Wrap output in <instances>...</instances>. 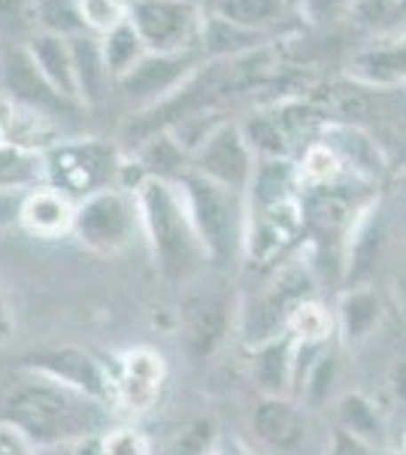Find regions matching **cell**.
<instances>
[{"mask_svg": "<svg viewBox=\"0 0 406 455\" xmlns=\"http://www.w3.org/2000/svg\"><path fill=\"white\" fill-rule=\"evenodd\" d=\"M255 377L267 392H279L288 379V347L285 343H270L258 352L255 358Z\"/></svg>", "mask_w": 406, "mask_h": 455, "instance_id": "4dcf8cb0", "label": "cell"}, {"mask_svg": "<svg viewBox=\"0 0 406 455\" xmlns=\"http://www.w3.org/2000/svg\"><path fill=\"white\" fill-rule=\"evenodd\" d=\"M79 10L88 31L103 36L131 19V0H79Z\"/></svg>", "mask_w": 406, "mask_h": 455, "instance_id": "f1b7e54d", "label": "cell"}, {"mask_svg": "<svg viewBox=\"0 0 406 455\" xmlns=\"http://www.w3.org/2000/svg\"><path fill=\"white\" fill-rule=\"evenodd\" d=\"M21 201H25L21 192H0V228H6L12 219L21 216Z\"/></svg>", "mask_w": 406, "mask_h": 455, "instance_id": "ab89813d", "label": "cell"}, {"mask_svg": "<svg viewBox=\"0 0 406 455\" xmlns=\"http://www.w3.org/2000/svg\"><path fill=\"white\" fill-rule=\"evenodd\" d=\"M46 176V158L0 140V192H21Z\"/></svg>", "mask_w": 406, "mask_h": 455, "instance_id": "7402d4cb", "label": "cell"}, {"mask_svg": "<svg viewBox=\"0 0 406 455\" xmlns=\"http://www.w3.org/2000/svg\"><path fill=\"white\" fill-rule=\"evenodd\" d=\"M391 388H394L397 398L406 403V362H401L394 371H391Z\"/></svg>", "mask_w": 406, "mask_h": 455, "instance_id": "60d3db41", "label": "cell"}, {"mask_svg": "<svg viewBox=\"0 0 406 455\" xmlns=\"http://www.w3.org/2000/svg\"><path fill=\"white\" fill-rule=\"evenodd\" d=\"M161 379H164V364L161 355L149 349H134L124 355V371L119 379V398L128 410H146L158 398Z\"/></svg>", "mask_w": 406, "mask_h": 455, "instance_id": "5bb4252c", "label": "cell"}, {"mask_svg": "<svg viewBox=\"0 0 406 455\" xmlns=\"http://www.w3.org/2000/svg\"><path fill=\"white\" fill-rule=\"evenodd\" d=\"M306 291H309V276L304 270H285V274L270 285L267 295L261 298L252 322L261 331H273L288 313H294L304 304Z\"/></svg>", "mask_w": 406, "mask_h": 455, "instance_id": "44dd1931", "label": "cell"}, {"mask_svg": "<svg viewBox=\"0 0 406 455\" xmlns=\"http://www.w3.org/2000/svg\"><path fill=\"white\" fill-rule=\"evenodd\" d=\"M46 176L52 188L73 197H92L109 188L115 171H119V156L103 140H73L52 146L46 152Z\"/></svg>", "mask_w": 406, "mask_h": 455, "instance_id": "5b68a950", "label": "cell"}, {"mask_svg": "<svg viewBox=\"0 0 406 455\" xmlns=\"http://www.w3.org/2000/svg\"><path fill=\"white\" fill-rule=\"evenodd\" d=\"M176 188L186 201L203 252H210L216 261L231 259L240 240V192L206 180L191 167L176 176Z\"/></svg>", "mask_w": 406, "mask_h": 455, "instance_id": "3957f363", "label": "cell"}, {"mask_svg": "<svg viewBox=\"0 0 406 455\" xmlns=\"http://www.w3.org/2000/svg\"><path fill=\"white\" fill-rule=\"evenodd\" d=\"M330 455H376L370 450V443H364V440L352 437L349 431L339 428L334 435V450H330Z\"/></svg>", "mask_w": 406, "mask_h": 455, "instance_id": "74e56055", "label": "cell"}, {"mask_svg": "<svg viewBox=\"0 0 406 455\" xmlns=\"http://www.w3.org/2000/svg\"><path fill=\"white\" fill-rule=\"evenodd\" d=\"M103 455H149V440L134 428H119L103 440Z\"/></svg>", "mask_w": 406, "mask_h": 455, "instance_id": "d590c367", "label": "cell"}, {"mask_svg": "<svg viewBox=\"0 0 406 455\" xmlns=\"http://www.w3.org/2000/svg\"><path fill=\"white\" fill-rule=\"evenodd\" d=\"M191 171L203 173L206 180L227 186L234 192L252 182L255 164H252V146H249L246 134H243L240 124L221 122L206 134V140L195 149V164Z\"/></svg>", "mask_w": 406, "mask_h": 455, "instance_id": "ba28073f", "label": "cell"}, {"mask_svg": "<svg viewBox=\"0 0 406 455\" xmlns=\"http://www.w3.org/2000/svg\"><path fill=\"white\" fill-rule=\"evenodd\" d=\"M4 419L28 443L52 446L64 440L94 437V431L103 425V413L94 398L49 379L12 392L4 403Z\"/></svg>", "mask_w": 406, "mask_h": 455, "instance_id": "6da1fadb", "label": "cell"}, {"mask_svg": "<svg viewBox=\"0 0 406 455\" xmlns=\"http://www.w3.org/2000/svg\"><path fill=\"white\" fill-rule=\"evenodd\" d=\"M100 46H103V58H107V68H109V76L122 79L124 73H128L134 64L143 58L149 49H146L143 36L137 34V28L131 25V19L124 21V25L113 28L109 34L100 36Z\"/></svg>", "mask_w": 406, "mask_h": 455, "instance_id": "603a6c76", "label": "cell"}, {"mask_svg": "<svg viewBox=\"0 0 406 455\" xmlns=\"http://www.w3.org/2000/svg\"><path fill=\"white\" fill-rule=\"evenodd\" d=\"M355 6L358 0H304L300 4V16L309 21H319V25H328V21L337 19H349Z\"/></svg>", "mask_w": 406, "mask_h": 455, "instance_id": "e575fe53", "label": "cell"}, {"mask_svg": "<svg viewBox=\"0 0 406 455\" xmlns=\"http://www.w3.org/2000/svg\"><path fill=\"white\" fill-rule=\"evenodd\" d=\"M55 128H52V116H43L36 109H28L16 100H0V140L19 146V149L36 152L52 146Z\"/></svg>", "mask_w": 406, "mask_h": 455, "instance_id": "d6986e66", "label": "cell"}, {"mask_svg": "<svg viewBox=\"0 0 406 455\" xmlns=\"http://www.w3.org/2000/svg\"><path fill=\"white\" fill-rule=\"evenodd\" d=\"M28 40L36 34L34 25V0H0V40H16L10 46H19V36Z\"/></svg>", "mask_w": 406, "mask_h": 455, "instance_id": "f546056e", "label": "cell"}, {"mask_svg": "<svg viewBox=\"0 0 406 455\" xmlns=\"http://www.w3.org/2000/svg\"><path fill=\"white\" fill-rule=\"evenodd\" d=\"M21 222L28 231L40 234V237H58V234L70 231L73 219H76V207L70 197L58 188H34L21 201Z\"/></svg>", "mask_w": 406, "mask_h": 455, "instance_id": "9a60e30c", "label": "cell"}, {"mask_svg": "<svg viewBox=\"0 0 406 455\" xmlns=\"http://www.w3.org/2000/svg\"><path fill=\"white\" fill-rule=\"evenodd\" d=\"M137 207L161 274L167 280H182L195 267L203 246L195 225H191L186 201H182L176 182L149 176L137 192Z\"/></svg>", "mask_w": 406, "mask_h": 455, "instance_id": "7a4b0ae2", "label": "cell"}, {"mask_svg": "<svg viewBox=\"0 0 406 455\" xmlns=\"http://www.w3.org/2000/svg\"><path fill=\"white\" fill-rule=\"evenodd\" d=\"M139 219L137 201L122 195L119 188H103V192L85 197L76 207L73 231L79 243L98 252H115L134 237V228Z\"/></svg>", "mask_w": 406, "mask_h": 455, "instance_id": "8992f818", "label": "cell"}, {"mask_svg": "<svg viewBox=\"0 0 406 455\" xmlns=\"http://www.w3.org/2000/svg\"><path fill=\"white\" fill-rule=\"evenodd\" d=\"M0 455H31L28 440L12 425H0Z\"/></svg>", "mask_w": 406, "mask_h": 455, "instance_id": "f35d334b", "label": "cell"}, {"mask_svg": "<svg viewBox=\"0 0 406 455\" xmlns=\"http://www.w3.org/2000/svg\"><path fill=\"white\" fill-rule=\"evenodd\" d=\"M131 25L149 52H201L206 10L197 0H131Z\"/></svg>", "mask_w": 406, "mask_h": 455, "instance_id": "277c9868", "label": "cell"}, {"mask_svg": "<svg viewBox=\"0 0 406 455\" xmlns=\"http://www.w3.org/2000/svg\"><path fill=\"white\" fill-rule=\"evenodd\" d=\"M210 440H212V425L201 419V422L188 425V428L170 443V450L164 455H206L210 452Z\"/></svg>", "mask_w": 406, "mask_h": 455, "instance_id": "836d02e7", "label": "cell"}, {"mask_svg": "<svg viewBox=\"0 0 406 455\" xmlns=\"http://www.w3.org/2000/svg\"><path fill=\"white\" fill-rule=\"evenodd\" d=\"M227 331V300L210 291L195 295L182 310V347L191 358H206Z\"/></svg>", "mask_w": 406, "mask_h": 455, "instance_id": "8fae6325", "label": "cell"}, {"mask_svg": "<svg viewBox=\"0 0 406 455\" xmlns=\"http://www.w3.org/2000/svg\"><path fill=\"white\" fill-rule=\"evenodd\" d=\"M0 79H4L6 98L28 109H36V113H43V116H64L76 109V100L64 98V94L43 76V70L36 68L34 55L28 52L25 43L4 49V58H0Z\"/></svg>", "mask_w": 406, "mask_h": 455, "instance_id": "9c48e42d", "label": "cell"}, {"mask_svg": "<svg viewBox=\"0 0 406 455\" xmlns=\"http://www.w3.org/2000/svg\"><path fill=\"white\" fill-rule=\"evenodd\" d=\"M264 43H270V36L246 31V28H240V25H231V21L219 19L216 12L206 10L201 55L210 58V61H225V58H240L249 52H258V49H264Z\"/></svg>", "mask_w": 406, "mask_h": 455, "instance_id": "ffe728a7", "label": "cell"}, {"mask_svg": "<svg viewBox=\"0 0 406 455\" xmlns=\"http://www.w3.org/2000/svg\"><path fill=\"white\" fill-rule=\"evenodd\" d=\"M10 331H12V313H10V304H6L4 291H0V343L10 337Z\"/></svg>", "mask_w": 406, "mask_h": 455, "instance_id": "b9f144b4", "label": "cell"}, {"mask_svg": "<svg viewBox=\"0 0 406 455\" xmlns=\"http://www.w3.org/2000/svg\"><path fill=\"white\" fill-rule=\"evenodd\" d=\"M403 446H406V443H403Z\"/></svg>", "mask_w": 406, "mask_h": 455, "instance_id": "f6af8a7d", "label": "cell"}, {"mask_svg": "<svg viewBox=\"0 0 406 455\" xmlns=\"http://www.w3.org/2000/svg\"><path fill=\"white\" fill-rule=\"evenodd\" d=\"M401 192H403V195H406V173H403V176H401Z\"/></svg>", "mask_w": 406, "mask_h": 455, "instance_id": "7bdbcfd3", "label": "cell"}, {"mask_svg": "<svg viewBox=\"0 0 406 455\" xmlns=\"http://www.w3.org/2000/svg\"><path fill=\"white\" fill-rule=\"evenodd\" d=\"M186 164V146L176 140L170 131H158L143 146V167L158 180H167V173H176ZM186 171V167H182Z\"/></svg>", "mask_w": 406, "mask_h": 455, "instance_id": "4316f807", "label": "cell"}, {"mask_svg": "<svg viewBox=\"0 0 406 455\" xmlns=\"http://www.w3.org/2000/svg\"><path fill=\"white\" fill-rule=\"evenodd\" d=\"M337 413H339L343 431H349L352 437L364 440V443H382V440H386L379 416H376V410L361 398V395H346V398H339Z\"/></svg>", "mask_w": 406, "mask_h": 455, "instance_id": "484cf974", "label": "cell"}, {"mask_svg": "<svg viewBox=\"0 0 406 455\" xmlns=\"http://www.w3.org/2000/svg\"><path fill=\"white\" fill-rule=\"evenodd\" d=\"M210 12L264 36H270L273 31L285 28L294 16H300L298 6L288 0H212Z\"/></svg>", "mask_w": 406, "mask_h": 455, "instance_id": "7c38bea8", "label": "cell"}, {"mask_svg": "<svg viewBox=\"0 0 406 455\" xmlns=\"http://www.w3.org/2000/svg\"><path fill=\"white\" fill-rule=\"evenodd\" d=\"M28 364H31L36 373L49 377L52 383H61V386L73 388V392L88 395V398H94V401H103L109 392L107 373L100 371V364L79 349L40 352V355L28 358Z\"/></svg>", "mask_w": 406, "mask_h": 455, "instance_id": "30bf717a", "label": "cell"}, {"mask_svg": "<svg viewBox=\"0 0 406 455\" xmlns=\"http://www.w3.org/2000/svg\"><path fill=\"white\" fill-rule=\"evenodd\" d=\"M252 431L270 450H294L304 440V416L294 403L283 398H267L255 407Z\"/></svg>", "mask_w": 406, "mask_h": 455, "instance_id": "4fadbf2b", "label": "cell"}, {"mask_svg": "<svg viewBox=\"0 0 406 455\" xmlns=\"http://www.w3.org/2000/svg\"><path fill=\"white\" fill-rule=\"evenodd\" d=\"M34 25L43 34H55L64 40L88 34L79 0H34Z\"/></svg>", "mask_w": 406, "mask_h": 455, "instance_id": "cb8c5ba5", "label": "cell"}, {"mask_svg": "<svg viewBox=\"0 0 406 455\" xmlns=\"http://www.w3.org/2000/svg\"><path fill=\"white\" fill-rule=\"evenodd\" d=\"M36 455H103V440H98V437L64 440V443L40 446Z\"/></svg>", "mask_w": 406, "mask_h": 455, "instance_id": "8d00e7d4", "label": "cell"}, {"mask_svg": "<svg viewBox=\"0 0 406 455\" xmlns=\"http://www.w3.org/2000/svg\"><path fill=\"white\" fill-rule=\"evenodd\" d=\"M382 315V304L376 298V291L370 289H358L349 291L339 304V319H343V334L349 340H364L367 334L376 328Z\"/></svg>", "mask_w": 406, "mask_h": 455, "instance_id": "d4e9b609", "label": "cell"}, {"mask_svg": "<svg viewBox=\"0 0 406 455\" xmlns=\"http://www.w3.org/2000/svg\"><path fill=\"white\" fill-rule=\"evenodd\" d=\"M255 201L258 207H273V204L288 201V188H291V164L283 158H267L252 176Z\"/></svg>", "mask_w": 406, "mask_h": 455, "instance_id": "83f0119b", "label": "cell"}, {"mask_svg": "<svg viewBox=\"0 0 406 455\" xmlns=\"http://www.w3.org/2000/svg\"><path fill=\"white\" fill-rule=\"evenodd\" d=\"M288 4H294V6H298V10H300V4H304V0H288Z\"/></svg>", "mask_w": 406, "mask_h": 455, "instance_id": "ee69618b", "label": "cell"}, {"mask_svg": "<svg viewBox=\"0 0 406 455\" xmlns=\"http://www.w3.org/2000/svg\"><path fill=\"white\" fill-rule=\"evenodd\" d=\"M343 171V161L328 143L309 146L304 156V180L309 186H328V182L337 180V173Z\"/></svg>", "mask_w": 406, "mask_h": 455, "instance_id": "1f68e13d", "label": "cell"}, {"mask_svg": "<svg viewBox=\"0 0 406 455\" xmlns=\"http://www.w3.org/2000/svg\"><path fill=\"white\" fill-rule=\"evenodd\" d=\"M203 61L201 52H146L122 79H115V85L134 104L155 107L179 92Z\"/></svg>", "mask_w": 406, "mask_h": 455, "instance_id": "52a82bcc", "label": "cell"}, {"mask_svg": "<svg viewBox=\"0 0 406 455\" xmlns=\"http://www.w3.org/2000/svg\"><path fill=\"white\" fill-rule=\"evenodd\" d=\"M28 52L34 55L36 68L43 70V76L49 79L64 98L79 100V88H76V73H73V52H70V40L55 34H43L36 31L31 40L25 43Z\"/></svg>", "mask_w": 406, "mask_h": 455, "instance_id": "e0dca14e", "label": "cell"}, {"mask_svg": "<svg viewBox=\"0 0 406 455\" xmlns=\"http://www.w3.org/2000/svg\"><path fill=\"white\" fill-rule=\"evenodd\" d=\"M288 322H291L294 334H300L304 340H322V337H328V328H330L328 313H324L319 304H300Z\"/></svg>", "mask_w": 406, "mask_h": 455, "instance_id": "d6a6232c", "label": "cell"}, {"mask_svg": "<svg viewBox=\"0 0 406 455\" xmlns=\"http://www.w3.org/2000/svg\"><path fill=\"white\" fill-rule=\"evenodd\" d=\"M300 225H304V216H300V210L294 207L291 201L261 207L258 210L255 231H252V252L261 261H270L279 249L288 246L294 237H298Z\"/></svg>", "mask_w": 406, "mask_h": 455, "instance_id": "ac0fdd59", "label": "cell"}, {"mask_svg": "<svg viewBox=\"0 0 406 455\" xmlns=\"http://www.w3.org/2000/svg\"><path fill=\"white\" fill-rule=\"evenodd\" d=\"M70 52H73V73H76L79 100H85V104H100L109 92V83H113L107 58H103L100 36H94V34L73 36Z\"/></svg>", "mask_w": 406, "mask_h": 455, "instance_id": "2e32d148", "label": "cell"}]
</instances>
